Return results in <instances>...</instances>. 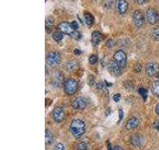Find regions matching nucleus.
Returning a JSON list of instances; mask_svg holds the SVG:
<instances>
[{
    "instance_id": "obj_36",
    "label": "nucleus",
    "mask_w": 159,
    "mask_h": 150,
    "mask_svg": "<svg viewBox=\"0 0 159 150\" xmlns=\"http://www.w3.org/2000/svg\"><path fill=\"white\" fill-rule=\"evenodd\" d=\"M122 118H123V111L120 109L119 110V121L120 120H122Z\"/></svg>"
},
{
    "instance_id": "obj_35",
    "label": "nucleus",
    "mask_w": 159,
    "mask_h": 150,
    "mask_svg": "<svg viewBox=\"0 0 159 150\" xmlns=\"http://www.w3.org/2000/svg\"><path fill=\"white\" fill-rule=\"evenodd\" d=\"M134 1L136 2V3H137V4H144V3L147 1V0H134Z\"/></svg>"
},
{
    "instance_id": "obj_11",
    "label": "nucleus",
    "mask_w": 159,
    "mask_h": 150,
    "mask_svg": "<svg viewBox=\"0 0 159 150\" xmlns=\"http://www.w3.org/2000/svg\"><path fill=\"white\" fill-rule=\"evenodd\" d=\"M53 118L56 122H62L64 119V116H65V112L62 107H56L54 110H53Z\"/></svg>"
},
{
    "instance_id": "obj_18",
    "label": "nucleus",
    "mask_w": 159,
    "mask_h": 150,
    "mask_svg": "<svg viewBox=\"0 0 159 150\" xmlns=\"http://www.w3.org/2000/svg\"><path fill=\"white\" fill-rule=\"evenodd\" d=\"M65 66H66V69L67 70L72 71V70H74L76 67H77V62L74 61V60H69V61H67Z\"/></svg>"
},
{
    "instance_id": "obj_12",
    "label": "nucleus",
    "mask_w": 159,
    "mask_h": 150,
    "mask_svg": "<svg viewBox=\"0 0 159 150\" xmlns=\"http://www.w3.org/2000/svg\"><path fill=\"white\" fill-rule=\"evenodd\" d=\"M120 67L117 63L115 62V60H111V62L108 63V70H109V72H111V74L113 75H120L122 74V70H120Z\"/></svg>"
},
{
    "instance_id": "obj_32",
    "label": "nucleus",
    "mask_w": 159,
    "mask_h": 150,
    "mask_svg": "<svg viewBox=\"0 0 159 150\" xmlns=\"http://www.w3.org/2000/svg\"><path fill=\"white\" fill-rule=\"evenodd\" d=\"M113 100L115 101V102H118V101L120 100V94H118V93H116V94H115L113 95Z\"/></svg>"
},
{
    "instance_id": "obj_27",
    "label": "nucleus",
    "mask_w": 159,
    "mask_h": 150,
    "mask_svg": "<svg viewBox=\"0 0 159 150\" xmlns=\"http://www.w3.org/2000/svg\"><path fill=\"white\" fill-rule=\"evenodd\" d=\"M89 61H90V64H96L97 63V55H96V54H93V55H90V58H89Z\"/></svg>"
},
{
    "instance_id": "obj_31",
    "label": "nucleus",
    "mask_w": 159,
    "mask_h": 150,
    "mask_svg": "<svg viewBox=\"0 0 159 150\" xmlns=\"http://www.w3.org/2000/svg\"><path fill=\"white\" fill-rule=\"evenodd\" d=\"M140 70H141V65L139 64V63H137V64L134 66V71L135 72H140Z\"/></svg>"
},
{
    "instance_id": "obj_22",
    "label": "nucleus",
    "mask_w": 159,
    "mask_h": 150,
    "mask_svg": "<svg viewBox=\"0 0 159 150\" xmlns=\"http://www.w3.org/2000/svg\"><path fill=\"white\" fill-rule=\"evenodd\" d=\"M53 140H54V137H53V134L51 133L50 130H46V143L47 144H51Z\"/></svg>"
},
{
    "instance_id": "obj_6",
    "label": "nucleus",
    "mask_w": 159,
    "mask_h": 150,
    "mask_svg": "<svg viewBox=\"0 0 159 150\" xmlns=\"http://www.w3.org/2000/svg\"><path fill=\"white\" fill-rule=\"evenodd\" d=\"M115 60L117 64L122 67V68H124V67L126 66V63H127V57H126L125 52L122 51V50L116 51L115 53Z\"/></svg>"
},
{
    "instance_id": "obj_3",
    "label": "nucleus",
    "mask_w": 159,
    "mask_h": 150,
    "mask_svg": "<svg viewBox=\"0 0 159 150\" xmlns=\"http://www.w3.org/2000/svg\"><path fill=\"white\" fill-rule=\"evenodd\" d=\"M61 62V55L59 52L52 51L47 54V63L50 66H58Z\"/></svg>"
},
{
    "instance_id": "obj_30",
    "label": "nucleus",
    "mask_w": 159,
    "mask_h": 150,
    "mask_svg": "<svg viewBox=\"0 0 159 150\" xmlns=\"http://www.w3.org/2000/svg\"><path fill=\"white\" fill-rule=\"evenodd\" d=\"M88 79H89V84L90 85H94V77L93 76V75H90V76L88 77Z\"/></svg>"
},
{
    "instance_id": "obj_14",
    "label": "nucleus",
    "mask_w": 159,
    "mask_h": 150,
    "mask_svg": "<svg viewBox=\"0 0 159 150\" xmlns=\"http://www.w3.org/2000/svg\"><path fill=\"white\" fill-rule=\"evenodd\" d=\"M130 143L134 146V147H139L143 143V138L141 135L139 134H133L130 137Z\"/></svg>"
},
{
    "instance_id": "obj_40",
    "label": "nucleus",
    "mask_w": 159,
    "mask_h": 150,
    "mask_svg": "<svg viewBox=\"0 0 159 150\" xmlns=\"http://www.w3.org/2000/svg\"><path fill=\"white\" fill-rule=\"evenodd\" d=\"M97 89L103 88V83H98V84H97Z\"/></svg>"
},
{
    "instance_id": "obj_17",
    "label": "nucleus",
    "mask_w": 159,
    "mask_h": 150,
    "mask_svg": "<svg viewBox=\"0 0 159 150\" xmlns=\"http://www.w3.org/2000/svg\"><path fill=\"white\" fill-rule=\"evenodd\" d=\"M84 18H85V22L86 24L89 26V27H90L93 24H94V18L92 14H90V12H85L84 13Z\"/></svg>"
},
{
    "instance_id": "obj_38",
    "label": "nucleus",
    "mask_w": 159,
    "mask_h": 150,
    "mask_svg": "<svg viewBox=\"0 0 159 150\" xmlns=\"http://www.w3.org/2000/svg\"><path fill=\"white\" fill-rule=\"evenodd\" d=\"M74 53L76 54V55H80L82 53L81 52V50H79V49H75V51H74Z\"/></svg>"
},
{
    "instance_id": "obj_21",
    "label": "nucleus",
    "mask_w": 159,
    "mask_h": 150,
    "mask_svg": "<svg viewBox=\"0 0 159 150\" xmlns=\"http://www.w3.org/2000/svg\"><path fill=\"white\" fill-rule=\"evenodd\" d=\"M151 90H152V93L155 96L159 97V83L158 82H155V83L152 84V86H151Z\"/></svg>"
},
{
    "instance_id": "obj_8",
    "label": "nucleus",
    "mask_w": 159,
    "mask_h": 150,
    "mask_svg": "<svg viewBox=\"0 0 159 150\" xmlns=\"http://www.w3.org/2000/svg\"><path fill=\"white\" fill-rule=\"evenodd\" d=\"M145 71L148 76H155L159 72V64L156 62H148L145 66Z\"/></svg>"
},
{
    "instance_id": "obj_33",
    "label": "nucleus",
    "mask_w": 159,
    "mask_h": 150,
    "mask_svg": "<svg viewBox=\"0 0 159 150\" xmlns=\"http://www.w3.org/2000/svg\"><path fill=\"white\" fill-rule=\"evenodd\" d=\"M71 25H72V27H73L74 30H77V29L79 28V24H78V22H76V21H73V22H72Z\"/></svg>"
},
{
    "instance_id": "obj_5",
    "label": "nucleus",
    "mask_w": 159,
    "mask_h": 150,
    "mask_svg": "<svg viewBox=\"0 0 159 150\" xmlns=\"http://www.w3.org/2000/svg\"><path fill=\"white\" fill-rule=\"evenodd\" d=\"M146 20L149 24H155L159 21V14L154 8H148L145 14Z\"/></svg>"
},
{
    "instance_id": "obj_19",
    "label": "nucleus",
    "mask_w": 159,
    "mask_h": 150,
    "mask_svg": "<svg viewBox=\"0 0 159 150\" xmlns=\"http://www.w3.org/2000/svg\"><path fill=\"white\" fill-rule=\"evenodd\" d=\"M63 36L64 34L61 32V31H55L54 33H53V39H54L55 41H57V42H59V41H61L63 39Z\"/></svg>"
},
{
    "instance_id": "obj_15",
    "label": "nucleus",
    "mask_w": 159,
    "mask_h": 150,
    "mask_svg": "<svg viewBox=\"0 0 159 150\" xmlns=\"http://www.w3.org/2000/svg\"><path fill=\"white\" fill-rule=\"evenodd\" d=\"M138 123H139V121H138L137 118H136V117H131V118L128 119L125 127H126V129H128V130L134 129V128H136V127L138 126Z\"/></svg>"
},
{
    "instance_id": "obj_25",
    "label": "nucleus",
    "mask_w": 159,
    "mask_h": 150,
    "mask_svg": "<svg viewBox=\"0 0 159 150\" xmlns=\"http://www.w3.org/2000/svg\"><path fill=\"white\" fill-rule=\"evenodd\" d=\"M138 92H139V94L142 96V98L145 100L146 97H147V90L145 88H143V87H140L138 90Z\"/></svg>"
},
{
    "instance_id": "obj_37",
    "label": "nucleus",
    "mask_w": 159,
    "mask_h": 150,
    "mask_svg": "<svg viewBox=\"0 0 159 150\" xmlns=\"http://www.w3.org/2000/svg\"><path fill=\"white\" fill-rule=\"evenodd\" d=\"M155 112H156V114L159 116V104H157L156 107H155Z\"/></svg>"
},
{
    "instance_id": "obj_2",
    "label": "nucleus",
    "mask_w": 159,
    "mask_h": 150,
    "mask_svg": "<svg viewBox=\"0 0 159 150\" xmlns=\"http://www.w3.org/2000/svg\"><path fill=\"white\" fill-rule=\"evenodd\" d=\"M79 88L78 82L76 81L73 78H69L65 81L64 83V89H65V92L68 95H73L77 92V90Z\"/></svg>"
},
{
    "instance_id": "obj_20",
    "label": "nucleus",
    "mask_w": 159,
    "mask_h": 150,
    "mask_svg": "<svg viewBox=\"0 0 159 150\" xmlns=\"http://www.w3.org/2000/svg\"><path fill=\"white\" fill-rule=\"evenodd\" d=\"M53 24H54V18L52 16H48L46 19V26H47V31H49V33L51 31V27L53 26Z\"/></svg>"
},
{
    "instance_id": "obj_10",
    "label": "nucleus",
    "mask_w": 159,
    "mask_h": 150,
    "mask_svg": "<svg viewBox=\"0 0 159 150\" xmlns=\"http://www.w3.org/2000/svg\"><path fill=\"white\" fill-rule=\"evenodd\" d=\"M115 8L119 14H124L128 9V3L126 0H115Z\"/></svg>"
},
{
    "instance_id": "obj_34",
    "label": "nucleus",
    "mask_w": 159,
    "mask_h": 150,
    "mask_svg": "<svg viewBox=\"0 0 159 150\" xmlns=\"http://www.w3.org/2000/svg\"><path fill=\"white\" fill-rule=\"evenodd\" d=\"M153 127L157 131H159V120H155L154 123H153Z\"/></svg>"
},
{
    "instance_id": "obj_24",
    "label": "nucleus",
    "mask_w": 159,
    "mask_h": 150,
    "mask_svg": "<svg viewBox=\"0 0 159 150\" xmlns=\"http://www.w3.org/2000/svg\"><path fill=\"white\" fill-rule=\"evenodd\" d=\"M77 150H88V143H86L84 141L79 142L77 145Z\"/></svg>"
},
{
    "instance_id": "obj_13",
    "label": "nucleus",
    "mask_w": 159,
    "mask_h": 150,
    "mask_svg": "<svg viewBox=\"0 0 159 150\" xmlns=\"http://www.w3.org/2000/svg\"><path fill=\"white\" fill-rule=\"evenodd\" d=\"M64 83V75L61 71H56V73L53 76V85L55 87H60Z\"/></svg>"
},
{
    "instance_id": "obj_4",
    "label": "nucleus",
    "mask_w": 159,
    "mask_h": 150,
    "mask_svg": "<svg viewBox=\"0 0 159 150\" xmlns=\"http://www.w3.org/2000/svg\"><path fill=\"white\" fill-rule=\"evenodd\" d=\"M132 21H133V24L135 27L140 28L144 24V15L139 10H135L133 13H132Z\"/></svg>"
},
{
    "instance_id": "obj_7",
    "label": "nucleus",
    "mask_w": 159,
    "mask_h": 150,
    "mask_svg": "<svg viewBox=\"0 0 159 150\" xmlns=\"http://www.w3.org/2000/svg\"><path fill=\"white\" fill-rule=\"evenodd\" d=\"M87 106H88V100H87L85 97H78V98H76L73 102H72V107L77 110L85 109Z\"/></svg>"
},
{
    "instance_id": "obj_41",
    "label": "nucleus",
    "mask_w": 159,
    "mask_h": 150,
    "mask_svg": "<svg viewBox=\"0 0 159 150\" xmlns=\"http://www.w3.org/2000/svg\"><path fill=\"white\" fill-rule=\"evenodd\" d=\"M108 150H113V148L111 147V144H109L108 141Z\"/></svg>"
},
{
    "instance_id": "obj_23",
    "label": "nucleus",
    "mask_w": 159,
    "mask_h": 150,
    "mask_svg": "<svg viewBox=\"0 0 159 150\" xmlns=\"http://www.w3.org/2000/svg\"><path fill=\"white\" fill-rule=\"evenodd\" d=\"M151 37L153 38V40L157 41L159 40V27H156L152 30V33H151Z\"/></svg>"
},
{
    "instance_id": "obj_9",
    "label": "nucleus",
    "mask_w": 159,
    "mask_h": 150,
    "mask_svg": "<svg viewBox=\"0 0 159 150\" xmlns=\"http://www.w3.org/2000/svg\"><path fill=\"white\" fill-rule=\"evenodd\" d=\"M58 28L59 30L61 31L63 34H66V35H72L73 34V32L75 31V30L73 29V27H72L71 23H69V22H61L59 25H58Z\"/></svg>"
},
{
    "instance_id": "obj_26",
    "label": "nucleus",
    "mask_w": 159,
    "mask_h": 150,
    "mask_svg": "<svg viewBox=\"0 0 159 150\" xmlns=\"http://www.w3.org/2000/svg\"><path fill=\"white\" fill-rule=\"evenodd\" d=\"M71 37H72V38H74L75 40H80V39H81L82 35H81V33H80L79 31L75 30V31L73 32V34L71 35Z\"/></svg>"
},
{
    "instance_id": "obj_1",
    "label": "nucleus",
    "mask_w": 159,
    "mask_h": 150,
    "mask_svg": "<svg viewBox=\"0 0 159 150\" xmlns=\"http://www.w3.org/2000/svg\"><path fill=\"white\" fill-rule=\"evenodd\" d=\"M86 131V125L85 122L81 119H75L72 121L70 125V132L72 133L74 137L79 138L81 137Z\"/></svg>"
},
{
    "instance_id": "obj_16",
    "label": "nucleus",
    "mask_w": 159,
    "mask_h": 150,
    "mask_svg": "<svg viewBox=\"0 0 159 150\" xmlns=\"http://www.w3.org/2000/svg\"><path fill=\"white\" fill-rule=\"evenodd\" d=\"M101 38H103V35L101 34V32L94 31L92 33V43H93V45H97L101 41Z\"/></svg>"
},
{
    "instance_id": "obj_28",
    "label": "nucleus",
    "mask_w": 159,
    "mask_h": 150,
    "mask_svg": "<svg viewBox=\"0 0 159 150\" xmlns=\"http://www.w3.org/2000/svg\"><path fill=\"white\" fill-rule=\"evenodd\" d=\"M55 150H65V145L61 142H59V143H57L56 146H55Z\"/></svg>"
},
{
    "instance_id": "obj_29",
    "label": "nucleus",
    "mask_w": 159,
    "mask_h": 150,
    "mask_svg": "<svg viewBox=\"0 0 159 150\" xmlns=\"http://www.w3.org/2000/svg\"><path fill=\"white\" fill-rule=\"evenodd\" d=\"M113 45H115V40L113 39H108L107 41V46L108 47H111V46H113Z\"/></svg>"
},
{
    "instance_id": "obj_39",
    "label": "nucleus",
    "mask_w": 159,
    "mask_h": 150,
    "mask_svg": "<svg viewBox=\"0 0 159 150\" xmlns=\"http://www.w3.org/2000/svg\"><path fill=\"white\" fill-rule=\"evenodd\" d=\"M113 150H123V149L120 147V146L116 145V146H115V147H113Z\"/></svg>"
}]
</instances>
